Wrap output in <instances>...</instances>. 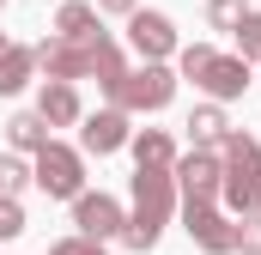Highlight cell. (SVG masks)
Segmentation results:
<instances>
[{"label": "cell", "mask_w": 261, "mask_h": 255, "mask_svg": "<svg viewBox=\"0 0 261 255\" xmlns=\"http://www.w3.org/2000/svg\"><path fill=\"white\" fill-rule=\"evenodd\" d=\"M37 183H43V194H79V158L67 146H43L37 152Z\"/></svg>", "instance_id": "277c9868"}, {"label": "cell", "mask_w": 261, "mask_h": 255, "mask_svg": "<svg viewBox=\"0 0 261 255\" xmlns=\"http://www.w3.org/2000/svg\"><path fill=\"white\" fill-rule=\"evenodd\" d=\"M0 49H6V43H0Z\"/></svg>", "instance_id": "484cf974"}, {"label": "cell", "mask_w": 261, "mask_h": 255, "mask_svg": "<svg viewBox=\"0 0 261 255\" xmlns=\"http://www.w3.org/2000/svg\"><path fill=\"white\" fill-rule=\"evenodd\" d=\"M237 249L261 255V219H243V225H237Z\"/></svg>", "instance_id": "7402d4cb"}, {"label": "cell", "mask_w": 261, "mask_h": 255, "mask_svg": "<svg viewBox=\"0 0 261 255\" xmlns=\"http://www.w3.org/2000/svg\"><path fill=\"white\" fill-rule=\"evenodd\" d=\"M237 43H243V55H261V12L237 18Z\"/></svg>", "instance_id": "ac0fdd59"}, {"label": "cell", "mask_w": 261, "mask_h": 255, "mask_svg": "<svg viewBox=\"0 0 261 255\" xmlns=\"http://www.w3.org/2000/svg\"><path fill=\"white\" fill-rule=\"evenodd\" d=\"M103 12H134V0H97Z\"/></svg>", "instance_id": "d4e9b609"}, {"label": "cell", "mask_w": 261, "mask_h": 255, "mask_svg": "<svg viewBox=\"0 0 261 255\" xmlns=\"http://www.w3.org/2000/svg\"><path fill=\"white\" fill-rule=\"evenodd\" d=\"M189 128H195V140H225V116L219 110H195Z\"/></svg>", "instance_id": "e0dca14e"}, {"label": "cell", "mask_w": 261, "mask_h": 255, "mask_svg": "<svg viewBox=\"0 0 261 255\" xmlns=\"http://www.w3.org/2000/svg\"><path fill=\"white\" fill-rule=\"evenodd\" d=\"M110 91H116V104H128V110H164V104H170V73H164V67L122 73Z\"/></svg>", "instance_id": "3957f363"}, {"label": "cell", "mask_w": 261, "mask_h": 255, "mask_svg": "<svg viewBox=\"0 0 261 255\" xmlns=\"http://www.w3.org/2000/svg\"><path fill=\"white\" fill-rule=\"evenodd\" d=\"M134 194H140V213H134V225H128V243L134 249H152V243H158V225H164V213H170V176L140 164Z\"/></svg>", "instance_id": "7a4b0ae2"}, {"label": "cell", "mask_w": 261, "mask_h": 255, "mask_svg": "<svg viewBox=\"0 0 261 255\" xmlns=\"http://www.w3.org/2000/svg\"><path fill=\"white\" fill-rule=\"evenodd\" d=\"M219 183H225V170H219V158H213V152L182 158V189H189V200H213Z\"/></svg>", "instance_id": "ba28073f"}, {"label": "cell", "mask_w": 261, "mask_h": 255, "mask_svg": "<svg viewBox=\"0 0 261 255\" xmlns=\"http://www.w3.org/2000/svg\"><path fill=\"white\" fill-rule=\"evenodd\" d=\"M24 176H31V170H24L18 158H0V189H6V194H12V189H24Z\"/></svg>", "instance_id": "44dd1931"}, {"label": "cell", "mask_w": 261, "mask_h": 255, "mask_svg": "<svg viewBox=\"0 0 261 255\" xmlns=\"http://www.w3.org/2000/svg\"><path fill=\"white\" fill-rule=\"evenodd\" d=\"M134 158H140L146 170H164V164H170V140H164V134H140V140H134Z\"/></svg>", "instance_id": "5bb4252c"}, {"label": "cell", "mask_w": 261, "mask_h": 255, "mask_svg": "<svg viewBox=\"0 0 261 255\" xmlns=\"http://www.w3.org/2000/svg\"><path fill=\"white\" fill-rule=\"evenodd\" d=\"M55 255H103V249H97V237H67V243H55Z\"/></svg>", "instance_id": "603a6c76"}, {"label": "cell", "mask_w": 261, "mask_h": 255, "mask_svg": "<svg viewBox=\"0 0 261 255\" xmlns=\"http://www.w3.org/2000/svg\"><path fill=\"white\" fill-rule=\"evenodd\" d=\"M37 61L49 67L55 79H73V73H85V49H73V37H67V43H43Z\"/></svg>", "instance_id": "8fae6325"}, {"label": "cell", "mask_w": 261, "mask_h": 255, "mask_svg": "<svg viewBox=\"0 0 261 255\" xmlns=\"http://www.w3.org/2000/svg\"><path fill=\"white\" fill-rule=\"evenodd\" d=\"M200 85H206L213 97H237V91L249 85V67H243V61H219V55H213V61L200 67Z\"/></svg>", "instance_id": "9c48e42d"}, {"label": "cell", "mask_w": 261, "mask_h": 255, "mask_svg": "<svg viewBox=\"0 0 261 255\" xmlns=\"http://www.w3.org/2000/svg\"><path fill=\"white\" fill-rule=\"evenodd\" d=\"M43 122H79V97H73V85H67V79L43 85Z\"/></svg>", "instance_id": "7c38bea8"}, {"label": "cell", "mask_w": 261, "mask_h": 255, "mask_svg": "<svg viewBox=\"0 0 261 255\" xmlns=\"http://www.w3.org/2000/svg\"><path fill=\"white\" fill-rule=\"evenodd\" d=\"M122 140H128V116H122V110H103V116L85 122V146H91V152H116Z\"/></svg>", "instance_id": "30bf717a"}, {"label": "cell", "mask_w": 261, "mask_h": 255, "mask_svg": "<svg viewBox=\"0 0 261 255\" xmlns=\"http://www.w3.org/2000/svg\"><path fill=\"white\" fill-rule=\"evenodd\" d=\"M79 231L85 237H116L122 231V207L110 194H79Z\"/></svg>", "instance_id": "8992f818"}, {"label": "cell", "mask_w": 261, "mask_h": 255, "mask_svg": "<svg viewBox=\"0 0 261 255\" xmlns=\"http://www.w3.org/2000/svg\"><path fill=\"white\" fill-rule=\"evenodd\" d=\"M206 18H213V24H237V18H243V0H213Z\"/></svg>", "instance_id": "ffe728a7"}, {"label": "cell", "mask_w": 261, "mask_h": 255, "mask_svg": "<svg viewBox=\"0 0 261 255\" xmlns=\"http://www.w3.org/2000/svg\"><path fill=\"white\" fill-rule=\"evenodd\" d=\"M24 231V213H18V200H0V243L6 237H18Z\"/></svg>", "instance_id": "d6986e66"}, {"label": "cell", "mask_w": 261, "mask_h": 255, "mask_svg": "<svg viewBox=\"0 0 261 255\" xmlns=\"http://www.w3.org/2000/svg\"><path fill=\"white\" fill-rule=\"evenodd\" d=\"M189 231H195V243L200 249H213V255H225V249H237V231L206 207V200H189Z\"/></svg>", "instance_id": "5b68a950"}, {"label": "cell", "mask_w": 261, "mask_h": 255, "mask_svg": "<svg viewBox=\"0 0 261 255\" xmlns=\"http://www.w3.org/2000/svg\"><path fill=\"white\" fill-rule=\"evenodd\" d=\"M206 61H213V49H182V73H189V79H200Z\"/></svg>", "instance_id": "cb8c5ba5"}, {"label": "cell", "mask_w": 261, "mask_h": 255, "mask_svg": "<svg viewBox=\"0 0 261 255\" xmlns=\"http://www.w3.org/2000/svg\"><path fill=\"white\" fill-rule=\"evenodd\" d=\"M31 79V55L24 49H0V91H18Z\"/></svg>", "instance_id": "4fadbf2b"}, {"label": "cell", "mask_w": 261, "mask_h": 255, "mask_svg": "<svg viewBox=\"0 0 261 255\" xmlns=\"http://www.w3.org/2000/svg\"><path fill=\"white\" fill-rule=\"evenodd\" d=\"M128 37H134V49H140V55H170V43H176V31H170V18H164V12H134Z\"/></svg>", "instance_id": "52a82bcc"}, {"label": "cell", "mask_w": 261, "mask_h": 255, "mask_svg": "<svg viewBox=\"0 0 261 255\" xmlns=\"http://www.w3.org/2000/svg\"><path fill=\"white\" fill-rule=\"evenodd\" d=\"M91 24H97V12H91V6H61V37L79 43V37H91Z\"/></svg>", "instance_id": "2e32d148"}, {"label": "cell", "mask_w": 261, "mask_h": 255, "mask_svg": "<svg viewBox=\"0 0 261 255\" xmlns=\"http://www.w3.org/2000/svg\"><path fill=\"white\" fill-rule=\"evenodd\" d=\"M225 158H231V164H225V183H219V189H225V200H231L237 213H249L261 200V146L243 140V134H231V140H225Z\"/></svg>", "instance_id": "6da1fadb"}, {"label": "cell", "mask_w": 261, "mask_h": 255, "mask_svg": "<svg viewBox=\"0 0 261 255\" xmlns=\"http://www.w3.org/2000/svg\"><path fill=\"white\" fill-rule=\"evenodd\" d=\"M12 146L43 152V146H49V128H43V116H18V122H12Z\"/></svg>", "instance_id": "9a60e30c"}]
</instances>
